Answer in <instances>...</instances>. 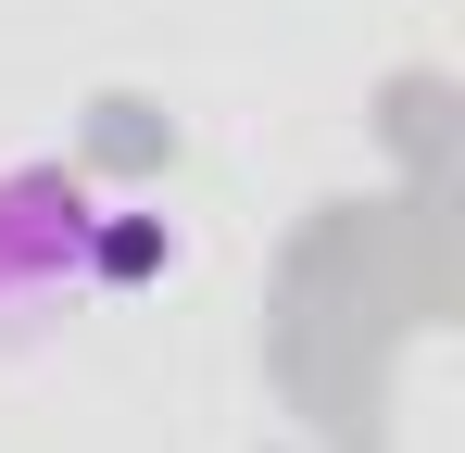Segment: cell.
<instances>
[{
    "label": "cell",
    "mask_w": 465,
    "mask_h": 453,
    "mask_svg": "<svg viewBox=\"0 0 465 453\" xmlns=\"http://www.w3.org/2000/svg\"><path fill=\"white\" fill-rule=\"evenodd\" d=\"M88 226H101V176L64 151H0V353L51 340L88 290Z\"/></svg>",
    "instance_id": "obj_1"
},
{
    "label": "cell",
    "mask_w": 465,
    "mask_h": 453,
    "mask_svg": "<svg viewBox=\"0 0 465 453\" xmlns=\"http://www.w3.org/2000/svg\"><path fill=\"white\" fill-rule=\"evenodd\" d=\"M176 265H189V226L163 215V202H101V226H88V290H101V302L163 290Z\"/></svg>",
    "instance_id": "obj_2"
}]
</instances>
